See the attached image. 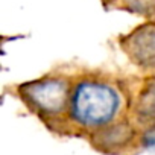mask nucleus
Returning a JSON list of instances; mask_svg holds the SVG:
<instances>
[{
	"label": "nucleus",
	"mask_w": 155,
	"mask_h": 155,
	"mask_svg": "<svg viewBox=\"0 0 155 155\" xmlns=\"http://www.w3.org/2000/svg\"><path fill=\"white\" fill-rule=\"evenodd\" d=\"M120 107V97L107 84L85 81L70 97V114L84 126H102L113 120Z\"/></svg>",
	"instance_id": "1"
},
{
	"label": "nucleus",
	"mask_w": 155,
	"mask_h": 155,
	"mask_svg": "<svg viewBox=\"0 0 155 155\" xmlns=\"http://www.w3.org/2000/svg\"><path fill=\"white\" fill-rule=\"evenodd\" d=\"M20 93L34 108L47 114L61 113L68 104L67 84L55 78H44L40 81L23 84V87H20Z\"/></svg>",
	"instance_id": "2"
},
{
	"label": "nucleus",
	"mask_w": 155,
	"mask_h": 155,
	"mask_svg": "<svg viewBox=\"0 0 155 155\" xmlns=\"http://www.w3.org/2000/svg\"><path fill=\"white\" fill-rule=\"evenodd\" d=\"M129 58L141 67H155V25L137 28L123 40Z\"/></svg>",
	"instance_id": "3"
},
{
	"label": "nucleus",
	"mask_w": 155,
	"mask_h": 155,
	"mask_svg": "<svg viewBox=\"0 0 155 155\" xmlns=\"http://www.w3.org/2000/svg\"><path fill=\"white\" fill-rule=\"evenodd\" d=\"M137 113L141 117L155 120V79L149 81L141 91L137 104Z\"/></svg>",
	"instance_id": "4"
},
{
	"label": "nucleus",
	"mask_w": 155,
	"mask_h": 155,
	"mask_svg": "<svg viewBox=\"0 0 155 155\" xmlns=\"http://www.w3.org/2000/svg\"><path fill=\"white\" fill-rule=\"evenodd\" d=\"M143 143L146 147H155V128L149 129L144 137H143Z\"/></svg>",
	"instance_id": "5"
}]
</instances>
